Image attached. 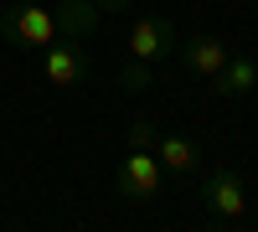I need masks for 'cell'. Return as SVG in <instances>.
Segmentation results:
<instances>
[{"label": "cell", "mask_w": 258, "mask_h": 232, "mask_svg": "<svg viewBox=\"0 0 258 232\" xmlns=\"http://www.w3.org/2000/svg\"><path fill=\"white\" fill-rule=\"evenodd\" d=\"M212 88L217 93H227V98H243V93H253L258 88V62L253 57H227L222 67H217V78H212Z\"/></svg>", "instance_id": "ba28073f"}, {"label": "cell", "mask_w": 258, "mask_h": 232, "mask_svg": "<svg viewBox=\"0 0 258 232\" xmlns=\"http://www.w3.org/2000/svg\"><path fill=\"white\" fill-rule=\"evenodd\" d=\"M41 57V72H47L52 88H73V83H83L93 67H88V52L78 47V41H52L47 52H36Z\"/></svg>", "instance_id": "277c9868"}, {"label": "cell", "mask_w": 258, "mask_h": 232, "mask_svg": "<svg viewBox=\"0 0 258 232\" xmlns=\"http://www.w3.org/2000/svg\"><path fill=\"white\" fill-rule=\"evenodd\" d=\"M150 72H155V67H145V62H124V67H119V88H129V93H135V88H145V83H150Z\"/></svg>", "instance_id": "9c48e42d"}, {"label": "cell", "mask_w": 258, "mask_h": 232, "mask_svg": "<svg viewBox=\"0 0 258 232\" xmlns=\"http://www.w3.org/2000/svg\"><path fill=\"white\" fill-rule=\"evenodd\" d=\"M232 52H227V41L217 36V31H191L186 41H181V67L191 72V78H217V67L227 62Z\"/></svg>", "instance_id": "5b68a950"}, {"label": "cell", "mask_w": 258, "mask_h": 232, "mask_svg": "<svg viewBox=\"0 0 258 232\" xmlns=\"http://www.w3.org/2000/svg\"><path fill=\"white\" fill-rule=\"evenodd\" d=\"M170 47H176V21H165V16H150V21H140V26L129 31V62L155 67Z\"/></svg>", "instance_id": "8992f818"}, {"label": "cell", "mask_w": 258, "mask_h": 232, "mask_svg": "<svg viewBox=\"0 0 258 232\" xmlns=\"http://www.w3.org/2000/svg\"><path fill=\"white\" fill-rule=\"evenodd\" d=\"M119 191L129 196V201H160V191H165V176H160V160H155V150H129L124 155V165H119Z\"/></svg>", "instance_id": "3957f363"}, {"label": "cell", "mask_w": 258, "mask_h": 232, "mask_svg": "<svg viewBox=\"0 0 258 232\" xmlns=\"http://www.w3.org/2000/svg\"><path fill=\"white\" fill-rule=\"evenodd\" d=\"M0 31H6V41L11 47H21V52H47L52 41H57V16H52V6H31V0H11L6 6V16H0Z\"/></svg>", "instance_id": "6da1fadb"}, {"label": "cell", "mask_w": 258, "mask_h": 232, "mask_svg": "<svg viewBox=\"0 0 258 232\" xmlns=\"http://www.w3.org/2000/svg\"><path fill=\"white\" fill-rule=\"evenodd\" d=\"M155 160H160V171H176V176H191L202 165V150H197V139L191 134H155Z\"/></svg>", "instance_id": "52a82bcc"}, {"label": "cell", "mask_w": 258, "mask_h": 232, "mask_svg": "<svg viewBox=\"0 0 258 232\" xmlns=\"http://www.w3.org/2000/svg\"><path fill=\"white\" fill-rule=\"evenodd\" d=\"M129 6H135V0H93L98 16H119V11H129Z\"/></svg>", "instance_id": "8fae6325"}, {"label": "cell", "mask_w": 258, "mask_h": 232, "mask_svg": "<svg viewBox=\"0 0 258 232\" xmlns=\"http://www.w3.org/2000/svg\"><path fill=\"white\" fill-rule=\"evenodd\" d=\"M150 144H155V124L135 119V124H129V150H150Z\"/></svg>", "instance_id": "30bf717a"}, {"label": "cell", "mask_w": 258, "mask_h": 232, "mask_svg": "<svg viewBox=\"0 0 258 232\" xmlns=\"http://www.w3.org/2000/svg\"><path fill=\"white\" fill-rule=\"evenodd\" d=\"M202 206L212 217H222V222H238L243 212H248V191H243V176L232 171V165H217V171H207V181H202Z\"/></svg>", "instance_id": "7a4b0ae2"}]
</instances>
